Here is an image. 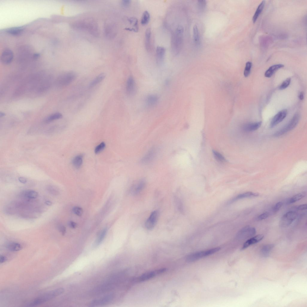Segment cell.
Returning a JSON list of instances; mask_svg holds the SVG:
<instances>
[{
  "mask_svg": "<svg viewBox=\"0 0 307 307\" xmlns=\"http://www.w3.org/2000/svg\"><path fill=\"white\" fill-rule=\"evenodd\" d=\"M183 28L178 26L173 34L171 40V49L174 55H177L180 51L182 44Z\"/></svg>",
  "mask_w": 307,
  "mask_h": 307,
  "instance_id": "6da1fadb",
  "label": "cell"
},
{
  "mask_svg": "<svg viewBox=\"0 0 307 307\" xmlns=\"http://www.w3.org/2000/svg\"><path fill=\"white\" fill-rule=\"evenodd\" d=\"M220 248L216 247L207 250L192 253L187 255L186 261L188 262H192L200 259L207 256L211 255L218 251Z\"/></svg>",
  "mask_w": 307,
  "mask_h": 307,
  "instance_id": "7a4b0ae2",
  "label": "cell"
},
{
  "mask_svg": "<svg viewBox=\"0 0 307 307\" xmlns=\"http://www.w3.org/2000/svg\"><path fill=\"white\" fill-rule=\"evenodd\" d=\"M300 118L298 113H295L288 123L274 134L275 136H281L294 129L298 124Z\"/></svg>",
  "mask_w": 307,
  "mask_h": 307,
  "instance_id": "3957f363",
  "label": "cell"
},
{
  "mask_svg": "<svg viewBox=\"0 0 307 307\" xmlns=\"http://www.w3.org/2000/svg\"><path fill=\"white\" fill-rule=\"evenodd\" d=\"M77 77L74 72H69L60 75L57 80L58 85L61 87L67 86L72 82Z\"/></svg>",
  "mask_w": 307,
  "mask_h": 307,
  "instance_id": "277c9868",
  "label": "cell"
},
{
  "mask_svg": "<svg viewBox=\"0 0 307 307\" xmlns=\"http://www.w3.org/2000/svg\"><path fill=\"white\" fill-rule=\"evenodd\" d=\"M64 291V289L62 288L52 290L42 296L36 298V302L38 305H40L61 294Z\"/></svg>",
  "mask_w": 307,
  "mask_h": 307,
  "instance_id": "5b68a950",
  "label": "cell"
},
{
  "mask_svg": "<svg viewBox=\"0 0 307 307\" xmlns=\"http://www.w3.org/2000/svg\"><path fill=\"white\" fill-rule=\"evenodd\" d=\"M297 216V213L294 211H291L286 213L280 220V226L283 227L288 226L296 219Z\"/></svg>",
  "mask_w": 307,
  "mask_h": 307,
  "instance_id": "8992f818",
  "label": "cell"
},
{
  "mask_svg": "<svg viewBox=\"0 0 307 307\" xmlns=\"http://www.w3.org/2000/svg\"><path fill=\"white\" fill-rule=\"evenodd\" d=\"M158 216V211L155 210L151 213L145 222V227L147 229L151 230L154 228L157 221Z\"/></svg>",
  "mask_w": 307,
  "mask_h": 307,
  "instance_id": "52a82bcc",
  "label": "cell"
},
{
  "mask_svg": "<svg viewBox=\"0 0 307 307\" xmlns=\"http://www.w3.org/2000/svg\"><path fill=\"white\" fill-rule=\"evenodd\" d=\"M156 154V148L155 147L151 148L141 159L140 162L144 164L150 163L155 158Z\"/></svg>",
  "mask_w": 307,
  "mask_h": 307,
  "instance_id": "ba28073f",
  "label": "cell"
},
{
  "mask_svg": "<svg viewBox=\"0 0 307 307\" xmlns=\"http://www.w3.org/2000/svg\"><path fill=\"white\" fill-rule=\"evenodd\" d=\"M136 86L135 80L131 76H129L126 84V91L127 94L131 96L134 95L136 92Z\"/></svg>",
  "mask_w": 307,
  "mask_h": 307,
  "instance_id": "9c48e42d",
  "label": "cell"
},
{
  "mask_svg": "<svg viewBox=\"0 0 307 307\" xmlns=\"http://www.w3.org/2000/svg\"><path fill=\"white\" fill-rule=\"evenodd\" d=\"M287 110L286 109H283L279 112L273 118L270 124V127L273 128L282 122L286 117Z\"/></svg>",
  "mask_w": 307,
  "mask_h": 307,
  "instance_id": "30bf717a",
  "label": "cell"
},
{
  "mask_svg": "<svg viewBox=\"0 0 307 307\" xmlns=\"http://www.w3.org/2000/svg\"><path fill=\"white\" fill-rule=\"evenodd\" d=\"M146 183V180L144 179H141L135 182L131 187V193L133 195H136L140 193L145 187Z\"/></svg>",
  "mask_w": 307,
  "mask_h": 307,
  "instance_id": "8fae6325",
  "label": "cell"
},
{
  "mask_svg": "<svg viewBox=\"0 0 307 307\" xmlns=\"http://www.w3.org/2000/svg\"><path fill=\"white\" fill-rule=\"evenodd\" d=\"M256 232V229L254 228L247 226L239 231L238 236L240 237L246 238L253 236Z\"/></svg>",
  "mask_w": 307,
  "mask_h": 307,
  "instance_id": "7c38bea8",
  "label": "cell"
},
{
  "mask_svg": "<svg viewBox=\"0 0 307 307\" xmlns=\"http://www.w3.org/2000/svg\"><path fill=\"white\" fill-rule=\"evenodd\" d=\"M13 57V52L9 49H6L3 50L1 53V61L4 64H8L12 62Z\"/></svg>",
  "mask_w": 307,
  "mask_h": 307,
  "instance_id": "4fadbf2b",
  "label": "cell"
},
{
  "mask_svg": "<svg viewBox=\"0 0 307 307\" xmlns=\"http://www.w3.org/2000/svg\"><path fill=\"white\" fill-rule=\"evenodd\" d=\"M113 298V294H109L100 299L93 300L91 302L90 306H94L104 305L110 302Z\"/></svg>",
  "mask_w": 307,
  "mask_h": 307,
  "instance_id": "5bb4252c",
  "label": "cell"
},
{
  "mask_svg": "<svg viewBox=\"0 0 307 307\" xmlns=\"http://www.w3.org/2000/svg\"><path fill=\"white\" fill-rule=\"evenodd\" d=\"M264 237L263 235L259 234L248 239L243 244L242 249H244L250 246L259 242L262 240Z\"/></svg>",
  "mask_w": 307,
  "mask_h": 307,
  "instance_id": "9a60e30c",
  "label": "cell"
},
{
  "mask_svg": "<svg viewBox=\"0 0 307 307\" xmlns=\"http://www.w3.org/2000/svg\"><path fill=\"white\" fill-rule=\"evenodd\" d=\"M165 54V49L163 47L158 46L156 50V61L159 65L162 64L164 60Z\"/></svg>",
  "mask_w": 307,
  "mask_h": 307,
  "instance_id": "2e32d148",
  "label": "cell"
},
{
  "mask_svg": "<svg viewBox=\"0 0 307 307\" xmlns=\"http://www.w3.org/2000/svg\"><path fill=\"white\" fill-rule=\"evenodd\" d=\"M157 275L156 270L146 272L136 279L135 281L140 282L149 280Z\"/></svg>",
  "mask_w": 307,
  "mask_h": 307,
  "instance_id": "e0dca14e",
  "label": "cell"
},
{
  "mask_svg": "<svg viewBox=\"0 0 307 307\" xmlns=\"http://www.w3.org/2000/svg\"><path fill=\"white\" fill-rule=\"evenodd\" d=\"M261 121L251 123L244 125L243 129L246 132H252L258 129L261 126Z\"/></svg>",
  "mask_w": 307,
  "mask_h": 307,
  "instance_id": "ac0fdd59",
  "label": "cell"
},
{
  "mask_svg": "<svg viewBox=\"0 0 307 307\" xmlns=\"http://www.w3.org/2000/svg\"><path fill=\"white\" fill-rule=\"evenodd\" d=\"M159 100V97L156 95H149L145 99L146 104L148 107H154L157 103Z\"/></svg>",
  "mask_w": 307,
  "mask_h": 307,
  "instance_id": "d6986e66",
  "label": "cell"
},
{
  "mask_svg": "<svg viewBox=\"0 0 307 307\" xmlns=\"http://www.w3.org/2000/svg\"><path fill=\"white\" fill-rule=\"evenodd\" d=\"M284 67V65L281 64H276L270 66L265 72L264 76L266 77L270 78L279 69Z\"/></svg>",
  "mask_w": 307,
  "mask_h": 307,
  "instance_id": "ffe728a7",
  "label": "cell"
},
{
  "mask_svg": "<svg viewBox=\"0 0 307 307\" xmlns=\"http://www.w3.org/2000/svg\"><path fill=\"white\" fill-rule=\"evenodd\" d=\"M106 75L102 73L97 75L90 83L89 87H93L101 82L105 78Z\"/></svg>",
  "mask_w": 307,
  "mask_h": 307,
  "instance_id": "44dd1931",
  "label": "cell"
},
{
  "mask_svg": "<svg viewBox=\"0 0 307 307\" xmlns=\"http://www.w3.org/2000/svg\"><path fill=\"white\" fill-rule=\"evenodd\" d=\"M151 31L150 28H148L146 29L145 34V45L147 51L150 50L151 49Z\"/></svg>",
  "mask_w": 307,
  "mask_h": 307,
  "instance_id": "7402d4cb",
  "label": "cell"
},
{
  "mask_svg": "<svg viewBox=\"0 0 307 307\" xmlns=\"http://www.w3.org/2000/svg\"><path fill=\"white\" fill-rule=\"evenodd\" d=\"M306 195V193L305 192L298 193L289 198L287 200L286 204H289L295 202L303 198Z\"/></svg>",
  "mask_w": 307,
  "mask_h": 307,
  "instance_id": "603a6c76",
  "label": "cell"
},
{
  "mask_svg": "<svg viewBox=\"0 0 307 307\" xmlns=\"http://www.w3.org/2000/svg\"><path fill=\"white\" fill-rule=\"evenodd\" d=\"M265 1H262L258 6L252 18V21L254 23L256 22L259 15L263 10L265 6Z\"/></svg>",
  "mask_w": 307,
  "mask_h": 307,
  "instance_id": "cb8c5ba5",
  "label": "cell"
},
{
  "mask_svg": "<svg viewBox=\"0 0 307 307\" xmlns=\"http://www.w3.org/2000/svg\"><path fill=\"white\" fill-rule=\"evenodd\" d=\"M273 244H268L264 245L261 250V255L264 257H267L269 255L270 252L274 247Z\"/></svg>",
  "mask_w": 307,
  "mask_h": 307,
  "instance_id": "d4e9b609",
  "label": "cell"
},
{
  "mask_svg": "<svg viewBox=\"0 0 307 307\" xmlns=\"http://www.w3.org/2000/svg\"><path fill=\"white\" fill-rule=\"evenodd\" d=\"M62 114L59 112H56L49 115L44 120L46 123H49L54 121L61 118L62 117Z\"/></svg>",
  "mask_w": 307,
  "mask_h": 307,
  "instance_id": "484cf974",
  "label": "cell"
},
{
  "mask_svg": "<svg viewBox=\"0 0 307 307\" xmlns=\"http://www.w3.org/2000/svg\"><path fill=\"white\" fill-rule=\"evenodd\" d=\"M83 162V156L81 155H78L75 156L72 160V164L76 168H79L82 166Z\"/></svg>",
  "mask_w": 307,
  "mask_h": 307,
  "instance_id": "4316f807",
  "label": "cell"
},
{
  "mask_svg": "<svg viewBox=\"0 0 307 307\" xmlns=\"http://www.w3.org/2000/svg\"><path fill=\"white\" fill-rule=\"evenodd\" d=\"M107 231L106 228H104L100 232L95 242V246H98L101 243L106 235Z\"/></svg>",
  "mask_w": 307,
  "mask_h": 307,
  "instance_id": "83f0119b",
  "label": "cell"
},
{
  "mask_svg": "<svg viewBox=\"0 0 307 307\" xmlns=\"http://www.w3.org/2000/svg\"><path fill=\"white\" fill-rule=\"evenodd\" d=\"M259 194L258 193L248 192L238 195L234 199L237 200L246 198L256 197Z\"/></svg>",
  "mask_w": 307,
  "mask_h": 307,
  "instance_id": "f1b7e54d",
  "label": "cell"
},
{
  "mask_svg": "<svg viewBox=\"0 0 307 307\" xmlns=\"http://www.w3.org/2000/svg\"><path fill=\"white\" fill-rule=\"evenodd\" d=\"M7 249L11 251H18L22 249V246L20 244L12 242L10 243L7 246Z\"/></svg>",
  "mask_w": 307,
  "mask_h": 307,
  "instance_id": "f546056e",
  "label": "cell"
},
{
  "mask_svg": "<svg viewBox=\"0 0 307 307\" xmlns=\"http://www.w3.org/2000/svg\"><path fill=\"white\" fill-rule=\"evenodd\" d=\"M150 18V14L147 10L144 12L141 19V23L143 25H147L149 23Z\"/></svg>",
  "mask_w": 307,
  "mask_h": 307,
  "instance_id": "4dcf8cb0",
  "label": "cell"
},
{
  "mask_svg": "<svg viewBox=\"0 0 307 307\" xmlns=\"http://www.w3.org/2000/svg\"><path fill=\"white\" fill-rule=\"evenodd\" d=\"M23 30V28L22 27H15L8 29L7 32L11 35H17L20 34Z\"/></svg>",
  "mask_w": 307,
  "mask_h": 307,
  "instance_id": "1f68e13d",
  "label": "cell"
},
{
  "mask_svg": "<svg viewBox=\"0 0 307 307\" xmlns=\"http://www.w3.org/2000/svg\"><path fill=\"white\" fill-rule=\"evenodd\" d=\"M130 24L132 25L133 28L131 31L137 32L139 30V27L138 25V20L137 18L135 17H131L129 19Z\"/></svg>",
  "mask_w": 307,
  "mask_h": 307,
  "instance_id": "d6a6232c",
  "label": "cell"
},
{
  "mask_svg": "<svg viewBox=\"0 0 307 307\" xmlns=\"http://www.w3.org/2000/svg\"><path fill=\"white\" fill-rule=\"evenodd\" d=\"M193 36L195 42L198 44L199 42V35L197 26L195 25L193 27Z\"/></svg>",
  "mask_w": 307,
  "mask_h": 307,
  "instance_id": "836d02e7",
  "label": "cell"
},
{
  "mask_svg": "<svg viewBox=\"0 0 307 307\" xmlns=\"http://www.w3.org/2000/svg\"><path fill=\"white\" fill-rule=\"evenodd\" d=\"M25 195L26 197L28 198L34 199L37 197L38 193L34 190H30L26 191Z\"/></svg>",
  "mask_w": 307,
  "mask_h": 307,
  "instance_id": "e575fe53",
  "label": "cell"
},
{
  "mask_svg": "<svg viewBox=\"0 0 307 307\" xmlns=\"http://www.w3.org/2000/svg\"><path fill=\"white\" fill-rule=\"evenodd\" d=\"M213 153L215 158L217 161L221 162H224L225 161V157L219 152L215 150H213Z\"/></svg>",
  "mask_w": 307,
  "mask_h": 307,
  "instance_id": "d590c367",
  "label": "cell"
},
{
  "mask_svg": "<svg viewBox=\"0 0 307 307\" xmlns=\"http://www.w3.org/2000/svg\"><path fill=\"white\" fill-rule=\"evenodd\" d=\"M252 66V63L251 62L248 61L246 63L244 71V75L245 77H247L249 75Z\"/></svg>",
  "mask_w": 307,
  "mask_h": 307,
  "instance_id": "8d00e7d4",
  "label": "cell"
},
{
  "mask_svg": "<svg viewBox=\"0 0 307 307\" xmlns=\"http://www.w3.org/2000/svg\"><path fill=\"white\" fill-rule=\"evenodd\" d=\"M291 81V78H287L282 82L279 88V89L280 90H282L286 88L290 85Z\"/></svg>",
  "mask_w": 307,
  "mask_h": 307,
  "instance_id": "74e56055",
  "label": "cell"
},
{
  "mask_svg": "<svg viewBox=\"0 0 307 307\" xmlns=\"http://www.w3.org/2000/svg\"><path fill=\"white\" fill-rule=\"evenodd\" d=\"M105 146L106 145L105 143L104 142H102L95 148L94 149L95 153L96 154H98L100 153L103 150Z\"/></svg>",
  "mask_w": 307,
  "mask_h": 307,
  "instance_id": "f35d334b",
  "label": "cell"
},
{
  "mask_svg": "<svg viewBox=\"0 0 307 307\" xmlns=\"http://www.w3.org/2000/svg\"><path fill=\"white\" fill-rule=\"evenodd\" d=\"M72 210L76 215L79 216H81L83 213L82 208L78 206L74 207L73 208Z\"/></svg>",
  "mask_w": 307,
  "mask_h": 307,
  "instance_id": "ab89813d",
  "label": "cell"
},
{
  "mask_svg": "<svg viewBox=\"0 0 307 307\" xmlns=\"http://www.w3.org/2000/svg\"><path fill=\"white\" fill-rule=\"evenodd\" d=\"M269 216V213L267 212H265L258 216L257 218L258 221H261L267 218Z\"/></svg>",
  "mask_w": 307,
  "mask_h": 307,
  "instance_id": "60d3db41",
  "label": "cell"
},
{
  "mask_svg": "<svg viewBox=\"0 0 307 307\" xmlns=\"http://www.w3.org/2000/svg\"><path fill=\"white\" fill-rule=\"evenodd\" d=\"M282 205V203L281 202H279L276 204L273 207V213H276L280 209Z\"/></svg>",
  "mask_w": 307,
  "mask_h": 307,
  "instance_id": "b9f144b4",
  "label": "cell"
},
{
  "mask_svg": "<svg viewBox=\"0 0 307 307\" xmlns=\"http://www.w3.org/2000/svg\"><path fill=\"white\" fill-rule=\"evenodd\" d=\"M58 230L61 232L62 235H64L66 232V228L64 226L62 225H60L58 227Z\"/></svg>",
  "mask_w": 307,
  "mask_h": 307,
  "instance_id": "7bdbcfd3",
  "label": "cell"
},
{
  "mask_svg": "<svg viewBox=\"0 0 307 307\" xmlns=\"http://www.w3.org/2000/svg\"><path fill=\"white\" fill-rule=\"evenodd\" d=\"M295 208L298 210H303L307 209V204H303L297 206L295 207Z\"/></svg>",
  "mask_w": 307,
  "mask_h": 307,
  "instance_id": "ee69618b",
  "label": "cell"
},
{
  "mask_svg": "<svg viewBox=\"0 0 307 307\" xmlns=\"http://www.w3.org/2000/svg\"><path fill=\"white\" fill-rule=\"evenodd\" d=\"M131 3V1L129 0H124L122 1V5L125 7L129 6Z\"/></svg>",
  "mask_w": 307,
  "mask_h": 307,
  "instance_id": "f6af8a7d",
  "label": "cell"
},
{
  "mask_svg": "<svg viewBox=\"0 0 307 307\" xmlns=\"http://www.w3.org/2000/svg\"><path fill=\"white\" fill-rule=\"evenodd\" d=\"M198 4L200 8H203L205 6L206 2L205 0H199L198 1Z\"/></svg>",
  "mask_w": 307,
  "mask_h": 307,
  "instance_id": "bcb514c9",
  "label": "cell"
},
{
  "mask_svg": "<svg viewBox=\"0 0 307 307\" xmlns=\"http://www.w3.org/2000/svg\"><path fill=\"white\" fill-rule=\"evenodd\" d=\"M69 226L72 228H75L77 226V224L73 221H70L68 223Z\"/></svg>",
  "mask_w": 307,
  "mask_h": 307,
  "instance_id": "7dc6e473",
  "label": "cell"
},
{
  "mask_svg": "<svg viewBox=\"0 0 307 307\" xmlns=\"http://www.w3.org/2000/svg\"><path fill=\"white\" fill-rule=\"evenodd\" d=\"M19 181L21 183H25L27 182V180L26 179L23 177H19L18 178Z\"/></svg>",
  "mask_w": 307,
  "mask_h": 307,
  "instance_id": "c3c4849f",
  "label": "cell"
},
{
  "mask_svg": "<svg viewBox=\"0 0 307 307\" xmlns=\"http://www.w3.org/2000/svg\"><path fill=\"white\" fill-rule=\"evenodd\" d=\"M7 260L5 257L3 255H1L0 258V262L1 263H3L5 262Z\"/></svg>",
  "mask_w": 307,
  "mask_h": 307,
  "instance_id": "681fc988",
  "label": "cell"
},
{
  "mask_svg": "<svg viewBox=\"0 0 307 307\" xmlns=\"http://www.w3.org/2000/svg\"><path fill=\"white\" fill-rule=\"evenodd\" d=\"M298 97L300 100H302L304 99V93L302 91L300 92L298 95Z\"/></svg>",
  "mask_w": 307,
  "mask_h": 307,
  "instance_id": "f907efd6",
  "label": "cell"
},
{
  "mask_svg": "<svg viewBox=\"0 0 307 307\" xmlns=\"http://www.w3.org/2000/svg\"><path fill=\"white\" fill-rule=\"evenodd\" d=\"M49 191L51 193L53 194L54 193L55 194L58 193V192H57L56 190L55 189L53 188H51L50 189V188H49Z\"/></svg>",
  "mask_w": 307,
  "mask_h": 307,
  "instance_id": "816d5d0a",
  "label": "cell"
},
{
  "mask_svg": "<svg viewBox=\"0 0 307 307\" xmlns=\"http://www.w3.org/2000/svg\"><path fill=\"white\" fill-rule=\"evenodd\" d=\"M45 203L46 205L49 206H51L52 204V202L49 201H46Z\"/></svg>",
  "mask_w": 307,
  "mask_h": 307,
  "instance_id": "f5cc1de1",
  "label": "cell"
},
{
  "mask_svg": "<svg viewBox=\"0 0 307 307\" xmlns=\"http://www.w3.org/2000/svg\"><path fill=\"white\" fill-rule=\"evenodd\" d=\"M39 56H40V55H39V54H38V53L35 54L34 55V57L35 58H37L39 57Z\"/></svg>",
  "mask_w": 307,
  "mask_h": 307,
  "instance_id": "db71d44e",
  "label": "cell"
},
{
  "mask_svg": "<svg viewBox=\"0 0 307 307\" xmlns=\"http://www.w3.org/2000/svg\"><path fill=\"white\" fill-rule=\"evenodd\" d=\"M5 115V114L4 113H3V112H0V117H3Z\"/></svg>",
  "mask_w": 307,
  "mask_h": 307,
  "instance_id": "11a10c76",
  "label": "cell"
}]
</instances>
